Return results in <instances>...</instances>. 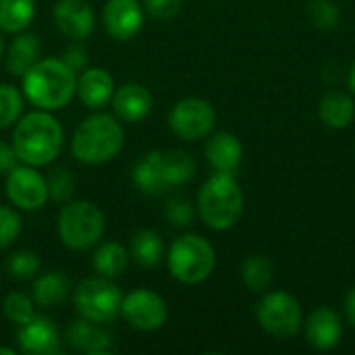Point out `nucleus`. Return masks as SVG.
<instances>
[{
    "label": "nucleus",
    "mask_w": 355,
    "mask_h": 355,
    "mask_svg": "<svg viewBox=\"0 0 355 355\" xmlns=\"http://www.w3.org/2000/svg\"><path fill=\"white\" fill-rule=\"evenodd\" d=\"M345 318L355 329V287L349 289V293L345 295Z\"/></svg>",
    "instance_id": "nucleus-39"
},
{
    "label": "nucleus",
    "mask_w": 355,
    "mask_h": 355,
    "mask_svg": "<svg viewBox=\"0 0 355 355\" xmlns=\"http://www.w3.org/2000/svg\"><path fill=\"white\" fill-rule=\"evenodd\" d=\"M2 312L17 327H23V324H27L29 320H33L37 316L33 297L23 293V291H10L2 302Z\"/></svg>",
    "instance_id": "nucleus-29"
},
{
    "label": "nucleus",
    "mask_w": 355,
    "mask_h": 355,
    "mask_svg": "<svg viewBox=\"0 0 355 355\" xmlns=\"http://www.w3.org/2000/svg\"><path fill=\"white\" fill-rule=\"evenodd\" d=\"M114 116L123 123H139L144 121L154 106L152 92L141 83H125L114 89V96L110 100Z\"/></svg>",
    "instance_id": "nucleus-16"
},
{
    "label": "nucleus",
    "mask_w": 355,
    "mask_h": 355,
    "mask_svg": "<svg viewBox=\"0 0 355 355\" xmlns=\"http://www.w3.org/2000/svg\"><path fill=\"white\" fill-rule=\"evenodd\" d=\"M48 196L56 204H67L73 200L77 189V179L69 168H54L48 177Z\"/></svg>",
    "instance_id": "nucleus-32"
},
{
    "label": "nucleus",
    "mask_w": 355,
    "mask_h": 355,
    "mask_svg": "<svg viewBox=\"0 0 355 355\" xmlns=\"http://www.w3.org/2000/svg\"><path fill=\"white\" fill-rule=\"evenodd\" d=\"M166 264L173 279L183 285L204 283L216 266V252L212 243L196 233L181 235L166 252Z\"/></svg>",
    "instance_id": "nucleus-6"
},
{
    "label": "nucleus",
    "mask_w": 355,
    "mask_h": 355,
    "mask_svg": "<svg viewBox=\"0 0 355 355\" xmlns=\"http://www.w3.org/2000/svg\"><path fill=\"white\" fill-rule=\"evenodd\" d=\"M320 121L331 129H347L355 119V102L345 92H329L318 106Z\"/></svg>",
    "instance_id": "nucleus-25"
},
{
    "label": "nucleus",
    "mask_w": 355,
    "mask_h": 355,
    "mask_svg": "<svg viewBox=\"0 0 355 355\" xmlns=\"http://www.w3.org/2000/svg\"><path fill=\"white\" fill-rule=\"evenodd\" d=\"M133 183L144 196H162L168 189L164 162H162V150H152L135 162Z\"/></svg>",
    "instance_id": "nucleus-21"
},
{
    "label": "nucleus",
    "mask_w": 355,
    "mask_h": 355,
    "mask_svg": "<svg viewBox=\"0 0 355 355\" xmlns=\"http://www.w3.org/2000/svg\"><path fill=\"white\" fill-rule=\"evenodd\" d=\"M214 125L216 110L204 98H183L168 112L171 131L185 141L208 137L214 131Z\"/></svg>",
    "instance_id": "nucleus-9"
},
{
    "label": "nucleus",
    "mask_w": 355,
    "mask_h": 355,
    "mask_svg": "<svg viewBox=\"0 0 355 355\" xmlns=\"http://www.w3.org/2000/svg\"><path fill=\"white\" fill-rule=\"evenodd\" d=\"M131 262V254L129 248H125L123 243L116 241H102L96 245L94 254H92V268L98 277L104 279H119Z\"/></svg>",
    "instance_id": "nucleus-22"
},
{
    "label": "nucleus",
    "mask_w": 355,
    "mask_h": 355,
    "mask_svg": "<svg viewBox=\"0 0 355 355\" xmlns=\"http://www.w3.org/2000/svg\"><path fill=\"white\" fill-rule=\"evenodd\" d=\"M123 146L125 129L121 125V119L102 110H94L89 116H85L71 137L73 158L89 166L110 162L119 156Z\"/></svg>",
    "instance_id": "nucleus-3"
},
{
    "label": "nucleus",
    "mask_w": 355,
    "mask_h": 355,
    "mask_svg": "<svg viewBox=\"0 0 355 355\" xmlns=\"http://www.w3.org/2000/svg\"><path fill=\"white\" fill-rule=\"evenodd\" d=\"M260 327L275 339H291L304 324V312L300 302L285 291H270L258 306Z\"/></svg>",
    "instance_id": "nucleus-8"
},
{
    "label": "nucleus",
    "mask_w": 355,
    "mask_h": 355,
    "mask_svg": "<svg viewBox=\"0 0 355 355\" xmlns=\"http://www.w3.org/2000/svg\"><path fill=\"white\" fill-rule=\"evenodd\" d=\"M23 92L10 83H0V131L12 127L23 116Z\"/></svg>",
    "instance_id": "nucleus-31"
},
{
    "label": "nucleus",
    "mask_w": 355,
    "mask_h": 355,
    "mask_svg": "<svg viewBox=\"0 0 355 355\" xmlns=\"http://www.w3.org/2000/svg\"><path fill=\"white\" fill-rule=\"evenodd\" d=\"M56 231L60 243L71 252H87L100 243L106 231L102 210L89 200H71L62 204Z\"/></svg>",
    "instance_id": "nucleus-5"
},
{
    "label": "nucleus",
    "mask_w": 355,
    "mask_h": 355,
    "mask_svg": "<svg viewBox=\"0 0 355 355\" xmlns=\"http://www.w3.org/2000/svg\"><path fill=\"white\" fill-rule=\"evenodd\" d=\"M206 160L214 173L235 175V171L239 168V164L243 160V146L229 131L212 133L206 144Z\"/></svg>",
    "instance_id": "nucleus-19"
},
{
    "label": "nucleus",
    "mask_w": 355,
    "mask_h": 355,
    "mask_svg": "<svg viewBox=\"0 0 355 355\" xmlns=\"http://www.w3.org/2000/svg\"><path fill=\"white\" fill-rule=\"evenodd\" d=\"M144 19L146 10L139 0H106L102 8V25L119 42L133 40L144 27Z\"/></svg>",
    "instance_id": "nucleus-12"
},
{
    "label": "nucleus",
    "mask_w": 355,
    "mask_h": 355,
    "mask_svg": "<svg viewBox=\"0 0 355 355\" xmlns=\"http://www.w3.org/2000/svg\"><path fill=\"white\" fill-rule=\"evenodd\" d=\"M183 0H144V10L156 21H171L179 15Z\"/></svg>",
    "instance_id": "nucleus-36"
},
{
    "label": "nucleus",
    "mask_w": 355,
    "mask_h": 355,
    "mask_svg": "<svg viewBox=\"0 0 355 355\" xmlns=\"http://www.w3.org/2000/svg\"><path fill=\"white\" fill-rule=\"evenodd\" d=\"M67 341L73 349L87 355H108L112 352V337L102 324L87 318H75L67 329Z\"/></svg>",
    "instance_id": "nucleus-17"
},
{
    "label": "nucleus",
    "mask_w": 355,
    "mask_h": 355,
    "mask_svg": "<svg viewBox=\"0 0 355 355\" xmlns=\"http://www.w3.org/2000/svg\"><path fill=\"white\" fill-rule=\"evenodd\" d=\"M308 12H310V21L314 23V27L324 29V31L335 29L341 19V10L333 0H314Z\"/></svg>",
    "instance_id": "nucleus-33"
},
{
    "label": "nucleus",
    "mask_w": 355,
    "mask_h": 355,
    "mask_svg": "<svg viewBox=\"0 0 355 355\" xmlns=\"http://www.w3.org/2000/svg\"><path fill=\"white\" fill-rule=\"evenodd\" d=\"M52 15L56 29L73 42L89 37L96 29V12L87 0H58Z\"/></svg>",
    "instance_id": "nucleus-13"
},
{
    "label": "nucleus",
    "mask_w": 355,
    "mask_h": 355,
    "mask_svg": "<svg viewBox=\"0 0 355 355\" xmlns=\"http://www.w3.org/2000/svg\"><path fill=\"white\" fill-rule=\"evenodd\" d=\"M10 144L23 164L40 168L56 160L64 144V131L52 112L35 108L15 123Z\"/></svg>",
    "instance_id": "nucleus-1"
},
{
    "label": "nucleus",
    "mask_w": 355,
    "mask_h": 355,
    "mask_svg": "<svg viewBox=\"0 0 355 355\" xmlns=\"http://www.w3.org/2000/svg\"><path fill=\"white\" fill-rule=\"evenodd\" d=\"M42 58V42L35 33L29 31H21L15 33V40L8 44L6 52H4V62H6V71L12 77H23L37 60Z\"/></svg>",
    "instance_id": "nucleus-20"
},
{
    "label": "nucleus",
    "mask_w": 355,
    "mask_h": 355,
    "mask_svg": "<svg viewBox=\"0 0 355 355\" xmlns=\"http://www.w3.org/2000/svg\"><path fill=\"white\" fill-rule=\"evenodd\" d=\"M60 58H62V60H64V64H67L71 71H75V73H81L83 69H87V60H89L85 46H81L79 42H75V44L67 46Z\"/></svg>",
    "instance_id": "nucleus-37"
},
{
    "label": "nucleus",
    "mask_w": 355,
    "mask_h": 355,
    "mask_svg": "<svg viewBox=\"0 0 355 355\" xmlns=\"http://www.w3.org/2000/svg\"><path fill=\"white\" fill-rule=\"evenodd\" d=\"M245 198L231 173H214L198 193V212L212 231H229L243 216Z\"/></svg>",
    "instance_id": "nucleus-4"
},
{
    "label": "nucleus",
    "mask_w": 355,
    "mask_h": 355,
    "mask_svg": "<svg viewBox=\"0 0 355 355\" xmlns=\"http://www.w3.org/2000/svg\"><path fill=\"white\" fill-rule=\"evenodd\" d=\"M73 304L81 318H87L98 324H108L121 316L123 293L112 279L89 277L83 279L73 291Z\"/></svg>",
    "instance_id": "nucleus-7"
},
{
    "label": "nucleus",
    "mask_w": 355,
    "mask_h": 355,
    "mask_svg": "<svg viewBox=\"0 0 355 355\" xmlns=\"http://www.w3.org/2000/svg\"><path fill=\"white\" fill-rule=\"evenodd\" d=\"M343 335L341 318L331 308H318L310 314L306 322V341L318 352H331L339 345Z\"/></svg>",
    "instance_id": "nucleus-18"
},
{
    "label": "nucleus",
    "mask_w": 355,
    "mask_h": 355,
    "mask_svg": "<svg viewBox=\"0 0 355 355\" xmlns=\"http://www.w3.org/2000/svg\"><path fill=\"white\" fill-rule=\"evenodd\" d=\"M0 355H17V349H15V347H4V345H0Z\"/></svg>",
    "instance_id": "nucleus-41"
},
{
    "label": "nucleus",
    "mask_w": 355,
    "mask_h": 355,
    "mask_svg": "<svg viewBox=\"0 0 355 355\" xmlns=\"http://www.w3.org/2000/svg\"><path fill=\"white\" fill-rule=\"evenodd\" d=\"M4 52H6V48H4V37H2V33H0V62H2V58H4Z\"/></svg>",
    "instance_id": "nucleus-42"
},
{
    "label": "nucleus",
    "mask_w": 355,
    "mask_h": 355,
    "mask_svg": "<svg viewBox=\"0 0 355 355\" xmlns=\"http://www.w3.org/2000/svg\"><path fill=\"white\" fill-rule=\"evenodd\" d=\"M71 291V281L62 270H52L37 275L33 279V291L31 297L35 306L40 308H56L60 306Z\"/></svg>",
    "instance_id": "nucleus-24"
},
{
    "label": "nucleus",
    "mask_w": 355,
    "mask_h": 355,
    "mask_svg": "<svg viewBox=\"0 0 355 355\" xmlns=\"http://www.w3.org/2000/svg\"><path fill=\"white\" fill-rule=\"evenodd\" d=\"M164 216L166 220L175 227V229H185L193 223V216H196V210H193V204L187 200V198H181V196H175L166 202L164 206Z\"/></svg>",
    "instance_id": "nucleus-34"
},
{
    "label": "nucleus",
    "mask_w": 355,
    "mask_h": 355,
    "mask_svg": "<svg viewBox=\"0 0 355 355\" xmlns=\"http://www.w3.org/2000/svg\"><path fill=\"white\" fill-rule=\"evenodd\" d=\"M37 0H0V31L21 33L35 19Z\"/></svg>",
    "instance_id": "nucleus-26"
},
{
    "label": "nucleus",
    "mask_w": 355,
    "mask_h": 355,
    "mask_svg": "<svg viewBox=\"0 0 355 355\" xmlns=\"http://www.w3.org/2000/svg\"><path fill=\"white\" fill-rule=\"evenodd\" d=\"M162 162H164V175H166V183L168 187H177V185H185L196 177V160L191 154L183 152V150H168L162 152Z\"/></svg>",
    "instance_id": "nucleus-28"
},
{
    "label": "nucleus",
    "mask_w": 355,
    "mask_h": 355,
    "mask_svg": "<svg viewBox=\"0 0 355 355\" xmlns=\"http://www.w3.org/2000/svg\"><path fill=\"white\" fill-rule=\"evenodd\" d=\"M114 89L116 85L112 75L102 67H89L77 73L75 96L89 110H102L104 106H108L114 96Z\"/></svg>",
    "instance_id": "nucleus-14"
},
{
    "label": "nucleus",
    "mask_w": 355,
    "mask_h": 355,
    "mask_svg": "<svg viewBox=\"0 0 355 355\" xmlns=\"http://www.w3.org/2000/svg\"><path fill=\"white\" fill-rule=\"evenodd\" d=\"M21 216L17 208L0 206V250H6L21 235Z\"/></svg>",
    "instance_id": "nucleus-35"
},
{
    "label": "nucleus",
    "mask_w": 355,
    "mask_h": 355,
    "mask_svg": "<svg viewBox=\"0 0 355 355\" xmlns=\"http://www.w3.org/2000/svg\"><path fill=\"white\" fill-rule=\"evenodd\" d=\"M77 73L71 71L60 56L40 58L23 77L21 92L33 108L56 112L75 96Z\"/></svg>",
    "instance_id": "nucleus-2"
},
{
    "label": "nucleus",
    "mask_w": 355,
    "mask_h": 355,
    "mask_svg": "<svg viewBox=\"0 0 355 355\" xmlns=\"http://www.w3.org/2000/svg\"><path fill=\"white\" fill-rule=\"evenodd\" d=\"M19 349L27 355L60 354V333L56 324L44 316H35L17 331Z\"/></svg>",
    "instance_id": "nucleus-15"
},
{
    "label": "nucleus",
    "mask_w": 355,
    "mask_h": 355,
    "mask_svg": "<svg viewBox=\"0 0 355 355\" xmlns=\"http://www.w3.org/2000/svg\"><path fill=\"white\" fill-rule=\"evenodd\" d=\"M129 254L141 268H156L166 256V245L154 229H139L131 235Z\"/></svg>",
    "instance_id": "nucleus-23"
},
{
    "label": "nucleus",
    "mask_w": 355,
    "mask_h": 355,
    "mask_svg": "<svg viewBox=\"0 0 355 355\" xmlns=\"http://www.w3.org/2000/svg\"><path fill=\"white\" fill-rule=\"evenodd\" d=\"M349 87H352V92L355 94V62L352 64V69H349Z\"/></svg>",
    "instance_id": "nucleus-40"
},
{
    "label": "nucleus",
    "mask_w": 355,
    "mask_h": 355,
    "mask_svg": "<svg viewBox=\"0 0 355 355\" xmlns=\"http://www.w3.org/2000/svg\"><path fill=\"white\" fill-rule=\"evenodd\" d=\"M42 270V260L35 252L19 250L12 252L6 260V272L15 281H33Z\"/></svg>",
    "instance_id": "nucleus-30"
},
{
    "label": "nucleus",
    "mask_w": 355,
    "mask_h": 355,
    "mask_svg": "<svg viewBox=\"0 0 355 355\" xmlns=\"http://www.w3.org/2000/svg\"><path fill=\"white\" fill-rule=\"evenodd\" d=\"M121 316L131 329L141 331V333H154L166 324L168 306L160 293L148 287H139L123 295Z\"/></svg>",
    "instance_id": "nucleus-10"
},
{
    "label": "nucleus",
    "mask_w": 355,
    "mask_h": 355,
    "mask_svg": "<svg viewBox=\"0 0 355 355\" xmlns=\"http://www.w3.org/2000/svg\"><path fill=\"white\" fill-rule=\"evenodd\" d=\"M241 279L250 291L262 293L270 287V283L275 279V266L266 256L252 254L241 264Z\"/></svg>",
    "instance_id": "nucleus-27"
},
{
    "label": "nucleus",
    "mask_w": 355,
    "mask_h": 355,
    "mask_svg": "<svg viewBox=\"0 0 355 355\" xmlns=\"http://www.w3.org/2000/svg\"><path fill=\"white\" fill-rule=\"evenodd\" d=\"M19 162H21V160H19V156H17L12 144H6V141L0 139V175L6 177Z\"/></svg>",
    "instance_id": "nucleus-38"
},
{
    "label": "nucleus",
    "mask_w": 355,
    "mask_h": 355,
    "mask_svg": "<svg viewBox=\"0 0 355 355\" xmlns=\"http://www.w3.org/2000/svg\"><path fill=\"white\" fill-rule=\"evenodd\" d=\"M6 198L17 210L35 212L42 210L50 196H48V181L46 177L29 164H17L4 181Z\"/></svg>",
    "instance_id": "nucleus-11"
}]
</instances>
